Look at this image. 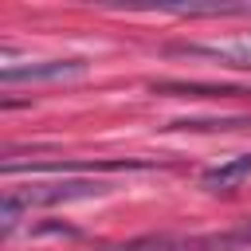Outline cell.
I'll use <instances>...</instances> for the list:
<instances>
[{
  "mask_svg": "<svg viewBox=\"0 0 251 251\" xmlns=\"http://www.w3.org/2000/svg\"><path fill=\"white\" fill-rule=\"evenodd\" d=\"M86 75V59H47V63H16L0 71V82H59V78H75Z\"/></svg>",
  "mask_w": 251,
  "mask_h": 251,
  "instance_id": "3957f363",
  "label": "cell"
},
{
  "mask_svg": "<svg viewBox=\"0 0 251 251\" xmlns=\"http://www.w3.org/2000/svg\"><path fill=\"white\" fill-rule=\"evenodd\" d=\"M106 184L98 180H51V184H27V188H8L4 204H0V227L4 235L16 231V224L24 220V212L31 208H51V204H71V200H86V196H102Z\"/></svg>",
  "mask_w": 251,
  "mask_h": 251,
  "instance_id": "6da1fadb",
  "label": "cell"
},
{
  "mask_svg": "<svg viewBox=\"0 0 251 251\" xmlns=\"http://www.w3.org/2000/svg\"><path fill=\"white\" fill-rule=\"evenodd\" d=\"M165 55L220 59L224 67H243V71H251V43H169Z\"/></svg>",
  "mask_w": 251,
  "mask_h": 251,
  "instance_id": "277c9868",
  "label": "cell"
},
{
  "mask_svg": "<svg viewBox=\"0 0 251 251\" xmlns=\"http://www.w3.org/2000/svg\"><path fill=\"white\" fill-rule=\"evenodd\" d=\"M247 176H251V153H239V157H227L224 165L208 169V173L200 176V184H204L208 192H227V188L243 184Z\"/></svg>",
  "mask_w": 251,
  "mask_h": 251,
  "instance_id": "5b68a950",
  "label": "cell"
},
{
  "mask_svg": "<svg viewBox=\"0 0 251 251\" xmlns=\"http://www.w3.org/2000/svg\"><path fill=\"white\" fill-rule=\"evenodd\" d=\"M153 94H196V98H231L251 94V86H212V82H153Z\"/></svg>",
  "mask_w": 251,
  "mask_h": 251,
  "instance_id": "8992f818",
  "label": "cell"
},
{
  "mask_svg": "<svg viewBox=\"0 0 251 251\" xmlns=\"http://www.w3.org/2000/svg\"><path fill=\"white\" fill-rule=\"evenodd\" d=\"M145 169H157V161H141V157H106V161H4L0 173L4 176H20V173H31V176H67V173H78V176H94V173H145Z\"/></svg>",
  "mask_w": 251,
  "mask_h": 251,
  "instance_id": "7a4b0ae2",
  "label": "cell"
}]
</instances>
